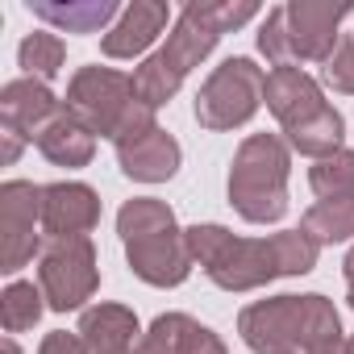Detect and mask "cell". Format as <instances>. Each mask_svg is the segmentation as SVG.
<instances>
[{"instance_id": "obj_14", "label": "cell", "mask_w": 354, "mask_h": 354, "mask_svg": "<svg viewBox=\"0 0 354 354\" xmlns=\"http://www.w3.org/2000/svg\"><path fill=\"white\" fill-rule=\"evenodd\" d=\"M63 113V104L55 100V92L42 80H13L0 92V125H13L17 133H26L30 142Z\"/></svg>"}, {"instance_id": "obj_24", "label": "cell", "mask_w": 354, "mask_h": 354, "mask_svg": "<svg viewBox=\"0 0 354 354\" xmlns=\"http://www.w3.org/2000/svg\"><path fill=\"white\" fill-rule=\"evenodd\" d=\"M192 325H196V321L184 317V313H167V317H158V321L150 325V333L138 342L133 354H184Z\"/></svg>"}, {"instance_id": "obj_23", "label": "cell", "mask_w": 354, "mask_h": 354, "mask_svg": "<svg viewBox=\"0 0 354 354\" xmlns=\"http://www.w3.org/2000/svg\"><path fill=\"white\" fill-rule=\"evenodd\" d=\"M0 317H5V329L9 333H21V329H34L38 317H42V288L17 279L5 288V296H0Z\"/></svg>"}, {"instance_id": "obj_2", "label": "cell", "mask_w": 354, "mask_h": 354, "mask_svg": "<svg viewBox=\"0 0 354 354\" xmlns=\"http://www.w3.org/2000/svg\"><path fill=\"white\" fill-rule=\"evenodd\" d=\"M259 13V5H188L175 21V34L167 38V46L158 55H150L138 71H133V92L142 104L158 109L180 92L184 75L217 46L221 34L246 26Z\"/></svg>"}, {"instance_id": "obj_1", "label": "cell", "mask_w": 354, "mask_h": 354, "mask_svg": "<svg viewBox=\"0 0 354 354\" xmlns=\"http://www.w3.org/2000/svg\"><path fill=\"white\" fill-rule=\"evenodd\" d=\"M188 254L209 271V279L225 292H250L271 283L275 275H304L317 263V242L304 230H283L271 238H234L221 225H192Z\"/></svg>"}, {"instance_id": "obj_5", "label": "cell", "mask_w": 354, "mask_h": 354, "mask_svg": "<svg viewBox=\"0 0 354 354\" xmlns=\"http://www.w3.org/2000/svg\"><path fill=\"white\" fill-rule=\"evenodd\" d=\"M354 13V5H313V0H292L283 9H271L259 30V50L275 67H296L300 59L329 63L337 50V26Z\"/></svg>"}, {"instance_id": "obj_6", "label": "cell", "mask_w": 354, "mask_h": 354, "mask_svg": "<svg viewBox=\"0 0 354 354\" xmlns=\"http://www.w3.org/2000/svg\"><path fill=\"white\" fill-rule=\"evenodd\" d=\"M230 205L254 225L288 213V146L275 133H254L238 146L230 167Z\"/></svg>"}, {"instance_id": "obj_30", "label": "cell", "mask_w": 354, "mask_h": 354, "mask_svg": "<svg viewBox=\"0 0 354 354\" xmlns=\"http://www.w3.org/2000/svg\"><path fill=\"white\" fill-rule=\"evenodd\" d=\"M346 346H350V354H354V337H350V342H346Z\"/></svg>"}, {"instance_id": "obj_8", "label": "cell", "mask_w": 354, "mask_h": 354, "mask_svg": "<svg viewBox=\"0 0 354 354\" xmlns=\"http://www.w3.org/2000/svg\"><path fill=\"white\" fill-rule=\"evenodd\" d=\"M133 104H138L133 75L113 71V67H80L67 88V109L92 133H104V138H117V129L125 125Z\"/></svg>"}, {"instance_id": "obj_27", "label": "cell", "mask_w": 354, "mask_h": 354, "mask_svg": "<svg viewBox=\"0 0 354 354\" xmlns=\"http://www.w3.org/2000/svg\"><path fill=\"white\" fill-rule=\"evenodd\" d=\"M38 354H88V350H84L80 333H63V329H55V333L42 342V350H38Z\"/></svg>"}, {"instance_id": "obj_26", "label": "cell", "mask_w": 354, "mask_h": 354, "mask_svg": "<svg viewBox=\"0 0 354 354\" xmlns=\"http://www.w3.org/2000/svg\"><path fill=\"white\" fill-rule=\"evenodd\" d=\"M184 354H225V346H221V337H217L213 329H205V325H192Z\"/></svg>"}, {"instance_id": "obj_4", "label": "cell", "mask_w": 354, "mask_h": 354, "mask_svg": "<svg viewBox=\"0 0 354 354\" xmlns=\"http://www.w3.org/2000/svg\"><path fill=\"white\" fill-rule=\"evenodd\" d=\"M117 230L129 254V271L154 288H175L184 283L192 271V254H188V238L175 230V217L162 201H129L117 213Z\"/></svg>"}, {"instance_id": "obj_11", "label": "cell", "mask_w": 354, "mask_h": 354, "mask_svg": "<svg viewBox=\"0 0 354 354\" xmlns=\"http://www.w3.org/2000/svg\"><path fill=\"white\" fill-rule=\"evenodd\" d=\"M38 225H42V188L9 180L0 188V271L13 275L38 254L42 246Z\"/></svg>"}, {"instance_id": "obj_7", "label": "cell", "mask_w": 354, "mask_h": 354, "mask_svg": "<svg viewBox=\"0 0 354 354\" xmlns=\"http://www.w3.org/2000/svg\"><path fill=\"white\" fill-rule=\"evenodd\" d=\"M263 92H267V71L254 67V59L234 55V59H225V63L205 80V88L196 92V121H201L205 129H234V125H246V121L259 113Z\"/></svg>"}, {"instance_id": "obj_10", "label": "cell", "mask_w": 354, "mask_h": 354, "mask_svg": "<svg viewBox=\"0 0 354 354\" xmlns=\"http://www.w3.org/2000/svg\"><path fill=\"white\" fill-rule=\"evenodd\" d=\"M38 279H42V296L50 300L55 313H71L84 300H92V292L100 288V271H96L92 242L88 238L50 242V250L42 254Z\"/></svg>"}, {"instance_id": "obj_13", "label": "cell", "mask_w": 354, "mask_h": 354, "mask_svg": "<svg viewBox=\"0 0 354 354\" xmlns=\"http://www.w3.org/2000/svg\"><path fill=\"white\" fill-rule=\"evenodd\" d=\"M263 100H267V109L279 117V125H283L288 133L300 129L304 121H313V117L325 109V96H321L317 80L304 75L300 67H271Z\"/></svg>"}, {"instance_id": "obj_17", "label": "cell", "mask_w": 354, "mask_h": 354, "mask_svg": "<svg viewBox=\"0 0 354 354\" xmlns=\"http://www.w3.org/2000/svg\"><path fill=\"white\" fill-rule=\"evenodd\" d=\"M92 138H96V133L63 104V113H59L34 142H38V150H42L55 167H88V162H92V150H96Z\"/></svg>"}, {"instance_id": "obj_18", "label": "cell", "mask_w": 354, "mask_h": 354, "mask_svg": "<svg viewBox=\"0 0 354 354\" xmlns=\"http://www.w3.org/2000/svg\"><path fill=\"white\" fill-rule=\"evenodd\" d=\"M30 13L63 34H100L121 9L113 0H80V5H50V0H30Z\"/></svg>"}, {"instance_id": "obj_9", "label": "cell", "mask_w": 354, "mask_h": 354, "mask_svg": "<svg viewBox=\"0 0 354 354\" xmlns=\"http://www.w3.org/2000/svg\"><path fill=\"white\" fill-rule=\"evenodd\" d=\"M113 146H117L121 171L138 184H162L180 171V142L154 125V109L142 104V100L133 104V113L117 129Z\"/></svg>"}, {"instance_id": "obj_20", "label": "cell", "mask_w": 354, "mask_h": 354, "mask_svg": "<svg viewBox=\"0 0 354 354\" xmlns=\"http://www.w3.org/2000/svg\"><path fill=\"white\" fill-rule=\"evenodd\" d=\"M342 113L333 109V104H325L313 121H304L300 129H292L288 133V142L300 150V154H313V158H329V154H337V146H342Z\"/></svg>"}, {"instance_id": "obj_12", "label": "cell", "mask_w": 354, "mask_h": 354, "mask_svg": "<svg viewBox=\"0 0 354 354\" xmlns=\"http://www.w3.org/2000/svg\"><path fill=\"white\" fill-rule=\"evenodd\" d=\"M100 221V201L88 184H50L42 188V230L46 238H88Z\"/></svg>"}, {"instance_id": "obj_28", "label": "cell", "mask_w": 354, "mask_h": 354, "mask_svg": "<svg viewBox=\"0 0 354 354\" xmlns=\"http://www.w3.org/2000/svg\"><path fill=\"white\" fill-rule=\"evenodd\" d=\"M342 271H346V283H354V246H350V254H346V263H342Z\"/></svg>"}, {"instance_id": "obj_22", "label": "cell", "mask_w": 354, "mask_h": 354, "mask_svg": "<svg viewBox=\"0 0 354 354\" xmlns=\"http://www.w3.org/2000/svg\"><path fill=\"white\" fill-rule=\"evenodd\" d=\"M308 184L317 196L333 201V196H354V150H337L329 158H317V167L308 171Z\"/></svg>"}, {"instance_id": "obj_29", "label": "cell", "mask_w": 354, "mask_h": 354, "mask_svg": "<svg viewBox=\"0 0 354 354\" xmlns=\"http://www.w3.org/2000/svg\"><path fill=\"white\" fill-rule=\"evenodd\" d=\"M350 308H354V283H350Z\"/></svg>"}, {"instance_id": "obj_25", "label": "cell", "mask_w": 354, "mask_h": 354, "mask_svg": "<svg viewBox=\"0 0 354 354\" xmlns=\"http://www.w3.org/2000/svg\"><path fill=\"white\" fill-rule=\"evenodd\" d=\"M321 80H325L333 92H346V96H354V34L337 42L333 59L321 67Z\"/></svg>"}, {"instance_id": "obj_3", "label": "cell", "mask_w": 354, "mask_h": 354, "mask_svg": "<svg viewBox=\"0 0 354 354\" xmlns=\"http://www.w3.org/2000/svg\"><path fill=\"white\" fill-rule=\"evenodd\" d=\"M238 329L259 354H350L325 296H275L242 308Z\"/></svg>"}, {"instance_id": "obj_19", "label": "cell", "mask_w": 354, "mask_h": 354, "mask_svg": "<svg viewBox=\"0 0 354 354\" xmlns=\"http://www.w3.org/2000/svg\"><path fill=\"white\" fill-rule=\"evenodd\" d=\"M304 234L325 246V242H346L354 238V196H333V201H321L304 213Z\"/></svg>"}, {"instance_id": "obj_15", "label": "cell", "mask_w": 354, "mask_h": 354, "mask_svg": "<svg viewBox=\"0 0 354 354\" xmlns=\"http://www.w3.org/2000/svg\"><path fill=\"white\" fill-rule=\"evenodd\" d=\"M167 5H146V0H133L129 9H121L117 26L100 38V50L109 59H138L154 46V38L167 30Z\"/></svg>"}, {"instance_id": "obj_16", "label": "cell", "mask_w": 354, "mask_h": 354, "mask_svg": "<svg viewBox=\"0 0 354 354\" xmlns=\"http://www.w3.org/2000/svg\"><path fill=\"white\" fill-rule=\"evenodd\" d=\"M80 342L88 354H133L138 350V317L121 304H96L80 317Z\"/></svg>"}, {"instance_id": "obj_21", "label": "cell", "mask_w": 354, "mask_h": 354, "mask_svg": "<svg viewBox=\"0 0 354 354\" xmlns=\"http://www.w3.org/2000/svg\"><path fill=\"white\" fill-rule=\"evenodd\" d=\"M63 59H67V46H63V38L50 34V30H34V34L17 46V63L26 67L30 80H42V84L59 75Z\"/></svg>"}]
</instances>
